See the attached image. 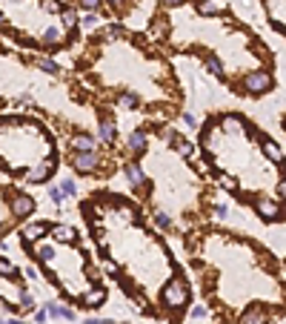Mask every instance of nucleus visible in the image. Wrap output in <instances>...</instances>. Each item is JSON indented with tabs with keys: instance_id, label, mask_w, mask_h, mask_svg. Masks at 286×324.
Here are the masks:
<instances>
[{
	"instance_id": "obj_9",
	"label": "nucleus",
	"mask_w": 286,
	"mask_h": 324,
	"mask_svg": "<svg viewBox=\"0 0 286 324\" xmlns=\"http://www.w3.org/2000/svg\"><path fill=\"white\" fill-rule=\"evenodd\" d=\"M49 230L60 244H75V241H78V232L72 230L69 224H49Z\"/></svg>"
},
{
	"instance_id": "obj_11",
	"label": "nucleus",
	"mask_w": 286,
	"mask_h": 324,
	"mask_svg": "<svg viewBox=\"0 0 286 324\" xmlns=\"http://www.w3.org/2000/svg\"><path fill=\"white\" fill-rule=\"evenodd\" d=\"M69 144L75 146V152H98V141L92 135H86V132H78Z\"/></svg>"
},
{
	"instance_id": "obj_5",
	"label": "nucleus",
	"mask_w": 286,
	"mask_h": 324,
	"mask_svg": "<svg viewBox=\"0 0 286 324\" xmlns=\"http://www.w3.org/2000/svg\"><path fill=\"white\" fill-rule=\"evenodd\" d=\"M9 209H12L14 218H26L35 212V198L26 192H12V201H9Z\"/></svg>"
},
{
	"instance_id": "obj_10",
	"label": "nucleus",
	"mask_w": 286,
	"mask_h": 324,
	"mask_svg": "<svg viewBox=\"0 0 286 324\" xmlns=\"http://www.w3.org/2000/svg\"><path fill=\"white\" fill-rule=\"evenodd\" d=\"M237 324H269V313L264 307H249L237 318Z\"/></svg>"
},
{
	"instance_id": "obj_26",
	"label": "nucleus",
	"mask_w": 286,
	"mask_h": 324,
	"mask_svg": "<svg viewBox=\"0 0 286 324\" xmlns=\"http://www.w3.org/2000/svg\"><path fill=\"white\" fill-rule=\"evenodd\" d=\"M183 118H186V123H189V126H198V118H195V115H192V112H186V115H183Z\"/></svg>"
},
{
	"instance_id": "obj_2",
	"label": "nucleus",
	"mask_w": 286,
	"mask_h": 324,
	"mask_svg": "<svg viewBox=\"0 0 286 324\" xmlns=\"http://www.w3.org/2000/svg\"><path fill=\"white\" fill-rule=\"evenodd\" d=\"M272 87H275V78H272L269 69H255V72H249L243 78V89L249 95H264V92H269Z\"/></svg>"
},
{
	"instance_id": "obj_1",
	"label": "nucleus",
	"mask_w": 286,
	"mask_h": 324,
	"mask_svg": "<svg viewBox=\"0 0 286 324\" xmlns=\"http://www.w3.org/2000/svg\"><path fill=\"white\" fill-rule=\"evenodd\" d=\"M160 301H163V307L172 310V313L186 310V304H189V284H186L183 278H172L163 287V293H160Z\"/></svg>"
},
{
	"instance_id": "obj_24",
	"label": "nucleus",
	"mask_w": 286,
	"mask_h": 324,
	"mask_svg": "<svg viewBox=\"0 0 286 324\" xmlns=\"http://www.w3.org/2000/svg\"><path fill=\"white\" fill-rule=\"evenodd\" d=\"M83 26H86V29H94V26H98V15H94V12H89V15L83 17Z\"/></svg>"
},
{
	"instance_id": "obj_6",
	"label": "nucleus",
	"mask_w": 286,
	"mask_h": 324,
	"mask_svg": "<svg viewBox=\"0 0 286 324\" xmlns=\"http://www.w3.org/2000/svg\"><path fill=\"white\" fill-rule=\"evenodd\" d=\"M255 209L264 221H280V201L278 198H257Z\"/></svg>"
},
{
	"instance_id": "obj_20",
	"label": "nucleus",
	"mask_w": 286,
	"mask_h": 324,
	"mask_svg": "<svg viewBox=\"0 0 286 324\" xmlns=\"http://www.w3.org/2000/svg\"><path fill=\"white\" fill-rule=\"evenodd\" d=\"M55 318H66V321H72V318H75V310L72 307H57Z\"/></svg>"
},
{
	"instance_id": "obj_16",
	"label": "nucleus",
	"mask_w": 286,
	"mask_h": 324,
	"mask_svg": "<svg viewBox=\"0 0 286 324\" xmlns=\"http://www.w3.org/2000/svg\"><path fill=\"white\" fill-rule=\"evenodd\" d=\"M35 63H37V69L46 72V75H60V72H63V69L57 66V60H52V58H37Z\"/></svg>"
},
{
	"instance_id": "obj_3",
	"label": "nucleus",
	"mask_w": 286,
	"mask_h": 324,
	"mask_svg": "<svg viewBox=\"0 0 286 324\" xmlns=\"http://www.w3.org/2000/svg\"><path fill=\"white\" fill-rule=\"evenodd\" d=\"M55 169H57V161L55 158L40 161V164H35L26 175H23V181H26V184H46V181L55 175Z\"/></svg>"
},
{
	"instance_id": "obj_14",
	"label": "nucleus",
	"mask_w": 286,
	"mask_h": 324,
	"mask_svg": "<svg viewBox=\"0 0 286 324\" xmlns=\"http://www.w3.org/2000/svg\"><path fill=\"white\" fill-rule=\"evenodd\" d=\"M206 72H212L214 78H226V66H223V60L218 58V55H206Z\"/></svg>"
},
{
	"instance_id": "obj_15",
	"label": "nucleus",
	"mask_w": 286,
	"mask_h": 324,
	"mask_svg": "<svg viewBox=\"0 0 286 324\" xmlns=\"http://www.w3.org/2000/svg\"><path fill=\"white\" fill-rule=\"evenodd\" d=\"M60 20H63V23H60V26H63L66 32H72V29H75V26H78V23H80V17H78V12H75V9L63 6V12H60Z\"/></svg>"
},
{
	"instance_id": "obj_13",
	"label": "nucleus",
	"mask_w": 286,
	"mask_h": 324,
	"mask_svg": "<svg viewBox=\"0 0 286 324\" xmlns=\"http://www.w3.org/2000/svg\"><path fill=\"white\" fill-rule=\"evenodd\" d=\"M146 129H135L132 135H129V141H126V146H129V152H135V155H140L143 149H146Z\"/></svg>"
},
{
	"instance_id": "obj_21",
	"label": "nucleus",
	"mask_w": 286,
	"mask_h": 324,
	"mask_svg": "<svg viewBox=\"0 0 286 324\" xmlns=\"http://www.w3.org/2000/svg\"><path fill=\"white\" fill-rule=\"evenodd\" d=\"M123 35H126L123 26H114V23H112V26H106V37H123Z\"/></svg>"
},
{
	"instance_id": "obj_19",
	"label": "nucleus",
	"mask_w": 286,
	"mask_h": 324,
	"mask_svg": "<svg viewBox=\"0 0 286 324\" xmlns=\"http://www.w3.org/2000/svg\"><path fill=\"white\" fill-rule=\"evenodd\" d=\"M75 189H78V187H75V181H69V178H66L63 184H60V195H63V198H69V195H75Z\"/></svg>"
},
{
	"instance_id": "obj_27",
	"label": "nucleus",
	"mask_w": 286,
	"mask_h": 324,
	"mask_svg": "<svg viewBox=\"0 0 286 324\" xmlns=\"http://www.w3.org/2000/svg\"><path fill=\"white\" fill-rule=\"evenodd\" d=\"M163 3H169V6H178V3H186V0H163Z\"/></svg>"
},
{
	"instance_id": "obj_22",
	"label": "nucleus",
	"mask_w": 286,
	"mask_h": 324,
	"mask_svg": "<svg viewBox=\"0 0 286 324\" xmlns=\"http://www.w3.org/2000/svg\"><path fill=\"white\" fill-rule=\"evenodd\" d=\"M80 6H83L86 12H98V9H100V0H80Z\"/></svg>"
},
{
	"instance_id": "obj_28",
	"label": "nucleus",
	"mask_w": 286,
	"mask_h": 324,
	"mask_svg": "<svg viewBox=\"0 0 286 324\" xmlns=\"http://www.w3.org/2000/svg\"><path fill=\"white\" fill-rule=\"evenodd\" d=\"M86 324H103V321H100V318H94V316H92V318H86Z\"/></svg>"
},
{
	"instance_id": "obj_4",
	"label": "nucleus",
	"mask_w": 286,
	"mask_h": 324,
	"mask_svg": "<svg viewBox=\"0 0 286 324\" xmlns=\"http://www.w3.org/2000/svg\"><path fill=\"white\" fill-rule=\"evenodd\" d=\"M72 166L80 175H92V172H98V166H100V155L98 152H72Z\"/></svg>"
},
{
	"instance_id": "obj_23",
	"label": "nucleus",
	"mask_w": 286,
	"mask_h": 324,
	"mask_svg": "<svg viewBox=\"0 0 286 324\" xmlns=\"http://www.w3.org/2000/svg\"><path fill=\"white\" fill-rule=\"evenodd\" d=\"M189 316H192V318H203V316H206V307H203V304H195V307L189 310Z\"/></svg>"
},
{
	"instance_id": "obj_18",
	"label": "nucleus",
	"mask_w": 286,
	"mask_h": 324,
	"mask_svg": "<svg viewBox=\"0 0 286 324\" xmlns=\"http://www.w3.org/2000/svg\"><path fill=\"white\" fill-rule=\"evenodd\" d=\"M155 224L160 227V230H172V215L163 212V209H155Z\"/></svg>"
},
{
	"instance_id": "obj_8",
	"label": "nucleus",
	"mask_w": 286,
	"mask_h": 324,
	"mask_svg": "<svg viewBox=\"0 0 286 324\" xmlns=\"http://www.w3.org/2000/svg\"><path fill=\"white\" fill-rule=\"evenodd\" d=\"M98 132H100V141H103V144H114V141H117V123H114L109 115L100 118Z\"/></svg>"
},
{
	"instance_id": "obj_7",
	"label": "nucleus",
	"mask_w": 286,
	"mask_h": 324,
	"mask_svg": "<svg viewBox=\"0 0 286 324\" xmlns=\"http://www.w3.org/2000/svg\"><path fill=\"white\" fill-rule=\"evenodd\" d=\"M46 230H49V224L46 221H35V224H29V227H23V232H20V241H23V247H35V241H40L43 235H46Z\"/></svg>"
},
{
	"instance_id": "obj_12",
	"label": "nucleus",
	"mask_w": 286,
	"mask_h": 324,
	"mask_svg": "<svg viewBox=\"0 0 286 324\" xmlns=\"http://www.w3.org/2000/svg\"><path fill=\"white\" fill-rule=\"evenodd\" d=\"M126 178H129V184H132L135 189L146 187V172L137 166V161H129V164H126Z\"/></svg>"
},
{
	"instance_id": "obj_25",
	"label": "nucleus",
	"mask_w": 286,
	"mask_h": 324,
	"mask_svg": "<svg viewBox=\"0 0 286 324\" xmlns=\"http://www.w3.org/2000/svg\"><path fill=\"white\" fill-rule=\"evenodd\" d=\"M49 198L55 204H63V195H60V189H57V187H49Z\"/></svg>"
},
{
	"instance_id": "obj_29",
	"label": "nucleus",
	"mask_w": 286,
	"mask_h": 324,
	"mask_svg": "<svg viewBox=\"0 0 286 324\" xmlns=\"http://www.w3.org/2000/svg\"><path fill=\"white\" fill-rule=\"evenodd\" d=\"M123 0H109V6H121Z\"/></svg>"
},
{
	"instance_id": "obj_17",
	"label": "nucleus",
	"mask_w": 286,
	"mask_h": 324,
	"mask_svg": "<svg viewBox=\"0 0 286 324\" xmlns=\"http://www.w3.org/2000/svg\"><path fill=\"white\" fill-rule=\"evenodd\" d=\"M198 9H200V15H221L223 12V6L214 3V0H203V3H198Z\"/></svg>"
}]
</instances>
